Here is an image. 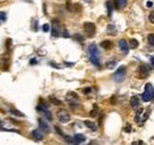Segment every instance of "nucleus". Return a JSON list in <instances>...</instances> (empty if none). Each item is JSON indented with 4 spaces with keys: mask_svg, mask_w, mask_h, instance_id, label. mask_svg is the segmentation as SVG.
Wrapping results in <instances>:
<instances>
[{
    "mask_svg": "<svg viewBox=\"0 0 154 145\" xmlns=\"http://www.w3.org/2000/svg\"><path fill=\"white\" fill-rule=\"evenodd\" d=\"M88 54H89V58L92 64H95L96 67L100 65V50L95 44L89 45L88 48Z\"/></svg>",
    "mask_w": 154,
    "mask_h": 145,
    "instance_id": "f257e3e1",
    "label": "nucleus"
},
{
    "mask_svg": "<svg viewBox=\"0 0 154 145\" xmlns=\"http://www.w3.org/2000/svg\"><path fill=\"white\" fill-rule=\"evenodd\" d=\"M153 96H154L153 86H152L151 83H147L145 86V92L142 93V100L145 101V102H148V101H151L152 99H153Z\"/></svg>",
    "mask_w": 154,
    "mask_h": 145,
    "instance_id": "f03ea898",
    "label": "nucleus"
},
{
    "mask_svg": "<svg viewBox=\"0 0 154 145\" xmlns=\"http://www.w3.org/2000/svg\"><path fill=\"white\" fill-rule=\"evenodd\" d=\"M62 30H63V28H62V24L59 20H52V28H51V34H52V37H55V38H58L59 36L62 35Z\"/></svg>",
    "mask_w": 154,
    "mask_h": 145,
    "instance_id": "7ed1b4c3",
    "label": "nucleus"
},
{
    "mask_svg": "<svg viewBox=\"0 0 154 145\" xmlns=\"http://www.w3.org/2000/svg\"><path fill=\"white\" fill-rule=\"evenodd\" d=\"M67 101L69 102V105L71 107L75 108V107L78 106V103H79V96L76 93L70 92V93H68V95H67Z\"/></svg>",
    "mask_w": 154,
    "mask_h": 145,
    "instance_id": "20e7f679",
    "label": "nucleus"
},
{
    "mask_svg": "<svg viewBox=\"0 0 154 145\" xmlns=\"http://www.w3.org/2000/svg\"><path fill=\"white\" fill-rule=\"evenodd\" d=\"M83 29H84V32L87 35V37H92L96 32V25L94 23H89V22L84 23Z\"/></svg>",
    "mask_w": 154,
    "mask_h": 145,
    "instance_id": "39448f33",
    "label": "nucleus"
},
{
    "mask_svg": "<svg viewBox=\"0 0 154 145\" xmlns=\"http://www.w3.org/2000/svg\"><path fill=\"white\" fill-rule=\"evenodd\" d=\"M57 118H58L59 123H62V124L69 123V121H70V113L68 111H65V109H62V111H58Z\"/></svg>",
    "mask_w": 154,
    "mask_h": 145,
    "instance_id": "423d86ee",
    "label": "nucleus"
},
{
    "mask_svg": "<svg viewBox=\"0 0 154 145\" xmlns=\"http://www.w3.org/2000/svg\"><path fill=\"white\" fill-rule=\"evenodd\" d=\"M124 77H126V67L122 65V67H120V69H119L118 71L114 74L113 78H114L116 82H121V81L124 80Z\"/></svg>",
    "mask_w": 154,
    "mask_h": 145,
    "instance_id": "0eeeda50",
    "label": "nucleus"
},
{
    "mask_svg": "<svg viewBox=\"0 0 154 145\" xmlns=\"http://www.w3.org/2000/svg\"><path fill=\"white\" fill-rule=\"evenodd\" d=\"M147 76H148V68H147V65H145V64L139 65V68H137L136 77L137 78H146Z\"/></svg>",
    "mask_w": 154,
    "mask_h": 145,
    "instance_id": "6e6552de",
    "label": "nucleus"
},
{
    "mask_svg": "<svg viewBox=\"0 0 154 145\" xmlns=\"http://www.w3.org/2000/svg\"><path fill=\"white\" fill-rule=\"evenodd\" d=\"M37 111L40 112L42 114H44V117L46 118L48 120H52V114H51V112L48 109V107L43 106V105H38V107H37Z\"/></svg>",
    "mask_w": 154,
    "mask_h": 145,
    "instance_id": "1a4fd4ad",
    "label": "nucleus"
},
{
    "mask_svg": "<svg viewBox=\"0 0 154 145\" xmlns=\"http://www.w3.org/2000/svg\"><path fill=\"white\" fill-rule=\"evenodd\" d=\"M119 48H120V50L122 51L124 55H127L129 51V44L124 41V39H120L119 41Z\"/></svg>",
    "mask_w": 154,
    "mask_h": 145,
    "instance_id": "9d476101",
    "label": "nucleus"
},
{
    "mask_svg": "<svg viewBox=\"0 0 154 145\" xmlns=\"http://www.w3.org/2000/svg\"><path fill=\"white\" fill-rule=\"evenodd\" d=\"M130 106H132L133 108H135V109L140 107V99H139V96L134 95V96L130 98Z\"/></svg>",
    "mask_w": 154,
    "mask_h": 145,
    "instance_id": "9b49d317",
    "label": "nucleus"
},
{
    "mask_svg": "<svg viewBox=\"0 0 154 145\" xmlns=\"http://www.w3.org/2000/svg\"><path fill=\"white\" fill-rule=\"evenodd\" d=\"M127 3H128V0H114L115 7H116L118 10L124 9V7L127 6Z\"/></svg>",
    "mask_w": 154,
    "mask_h": 145,
    "instance_id": "f8f14e48",
    "label": "nucleus"
},
{
    "mask_svg": "<svg viewBox=\"0 0 154 145\" xmlns=\"http://www.w3.org/2000/svg\"><path fill=\"white\" fill-rule=\"evenodd\" d=\"M85 140V137L83 134H75L74 136V144H82Z\"/></svg>",
    "mask_w": 154,
    "mask_h": 145,
    "instance_id": "ddd939ff",
    "label": "nucleus"
},
{
    "mask_svg": "<svg viewBox=\"0 0 154 145\" xmlns=\"http://www.w3.org/2000/svg\"><path fill=\"white\" fill-rule=\"evenodd\" d=\"M38 123H39V127L42 128L44 132H46V133H48V132H50V127H49V125L45 123L43 119H38Z\"/></svg>",
    "mask_w": 154,
    "mask_h": 145,
    "instance_id": "4468645a",
    "label": "nucleus"
},
{
    "mask_svg": "<svg viewBox=\"0 0 154 145\" xmlns=\"http://www.w3.org/2000/svg\"><path fill=\"white\" fill-rule=\"evenodd\" d=\"M32 137L34 138V140H38V142L43 140V133L40 131H38V130H34V131H32Z\"/></svg>",
    "mask_w": 154,
    "mask_h": 145,
    "instance_id": "2eb2a0df",
    "label": "nucleus"
},
{
    "mask_svg": "<svg viewBox=\"0 0 154 145\" xmlns=\"http://www.w3.org/2000/svg\"><path fill=\"white\" fill-rule=\"evenodd\" d=\"M84 125L87 126L88 128L92 130V131H97V126L95 125V123H92V121H90V120H85V121H84Z\"/></svg>",
    "mask_w": 154,
    "mask_h": 145,
    "instance_id": "dca6fc26",
    "label": "nucleus"
},
{
    "mask_svg": "<svg viewBox=\"0 0 154 145\" xmlns=\"http://www.w3.org/2000/svg\"><path fill=\"white\" fill-rule=\"evenodd\" d=\"M106 6H107V11H108V17H110L113 13V9H114V4H113V1H107Z\"/></svg>",
    "mask_w": 154,
    "mask_h": 145,
    "instance_id": "f3484780",
    "label": "nucleus"
},
{
    "mask_svg": "<svg viewBox=\"0 0 154 145\" xmlns=\"http://www.w3.org/2000/svg\"><path fill=\"white\" fill-rule=\"evenodd\" d=\"M101 47L103 48V49H106V50H109V49H112L113 43L110 42V41H103V42L101 43Z\"/></svg>",
    "mask_w": 154,
    "mask_h": 145,
    "instance_id": "a211bd4d",
    "label": "nucleus"
},
{
    "mask_svg": "<svg viewBox=\"0 0 154 145\" xmlns=\"http://www.w3.org/2000/svg\"><path fill=\"white\" fill-rule=\"evenodd\" d=\"M97 113H100V109H98V106L95 103V105H94V107H92V109L90 111L89 114H90V117L94 118V117H96V115H97Z\"/></svg>",
    "mask_w": 154,
    "mask_h": 145,
    "instance_id": "6ab92c4d",
    "label": "nucleus"
},
{
    "mask_svg": "<svg viewBox=\"0 0 154 145\" xmlns=\"http://www.w3.org/2000/svg\"><path fill=\"white\" fill-rule=\"evenodd\" d=\"M129 48L130 49H136L137 47H139V42H137L136 39H134V38H132V39H129Z\"/></svg>",
    "mask_w": 154,
    "mask_h": 145,
    "instance_id": "aec40b11",
    "label": "nucleus"
},
{
    "mask_svg": "<svg viewBox=\"0 0 154 145\" xmlns=\"http://www.w3.org/2000/svg\"><path fill=\"white\" fill-rule=\"evenodd\" d=\"M147 42H148V44L151 45V47L154 48V34H149L148 36H147Z\"/></svg>",
    "mask_w": 154,
    "mask_h": 145,
    "instance_id": "412c9836",
    "label": "nucleus"
},
{
    "mask_svg": "<svg viewBox=\"0 0 154 145\" xmlns=\"http://www.w3.org/2000/svg\"><path fill=\"white\" fill-rule=\"evenodd\" d=\"M107 31H108V34H112V35H116V30H115V26L109 24V25L107 26Z\"/></svg>",
    "mask_w": 154,
    "mask_h": 145,
    "instance_id": "4be33fe9",
    "label": "nucleus"
},
{
    "mask_svg": "<svg viewBox=\"0 0 154 145\" xmlns=\"http://www.w3.org/2000/svg\"><path fill=\"white\" fill-rule=\"evenodd\" d=\"M49 100H50L52 103H55V105H57V106H59V105H62V101H61V100H58V99H56V98H55V96H52V95H51L50 98H49Z\"/></svg>",
    "mask_w": 154,
    "mask_h": 145,
    "instance_id": "5701e85b",
    "label": "nucleus"
},
{
    "mask_svg": "<svg viewBox=\"0 0 154 145\" xmlns=\"http://www.w3.org/2000/svg\"><path fill=\"white\" fill-rule=\"evenodd\" d=\"M106 65H107V68H108V69H114V68H115V65H116V61L108 62V63H107Z\"/></svg>",
    "mask_w": 154,
    "mask_h": 145,
    "instance_id": "b1692460",
    "label": "nucleus"
},
{
    "mask_svg": "<svg viewBox=\"0 0 154 145\" xmlns=\"http://www.w3.org/2000/svg\"><path fill=\"white\" fill-rule=\"evenodd\" d=\"M65 142H67L68 144H74V137L65 136Z\"/></svg>",
    "mask_w": 154,
    "mask_h": 145,
    "instance_id": "393cba45",
    "label": "nucleus"
},
{
    "mask_svg": "<svg viewBox=\"0 0 154 145\" xmlns=\"http://www.w3.org/2000/svg\"><path fill=\"white\" fill-rule=\"evenodd\" d=\"M11 113H12V114H14V115H18V117H24V114H23L21 112L17 111V109H12Z\"/></svg>",
    "mask_w": 154,
    "mask_h": 145,
    "instance_id": "a878e982",
    "label": "nucleus"
},
{
    "mask_svg": "<svg viewBox=\"0 0 154 145\" xmlns=\"http://www.w3.org/2000/svg\"><path fill=\"white\" fill-rule=\"evenodd\" d=\"M11 47H12V39H7L6 41V49L11 50Z\"/></svg>",
    "mask_w": 154,
    "mask_h": 145,
    "instance_id": "bb28decb",
    "label": "nucleus"
},
{
    "mask_svg": "<svg viewBox=\"0 0 154 145\" xmlns=\"http://www.w3.org/2000/svg\"><path fill=\"white\" fill-rule=\"evenodd\" d=\"M49 30H50V25H49V24H44V25H43V31H44V32H48Z\"/></svg>",
    "mask_w": 154,
    "mask_h": 145,
    "instance_id": "cd10ccee",
    "label": "nucleus"
},
{
    "mask_svg": "<svg viewBox=\"0 0 154 145\" xmlns=\"http://www.w3.org/2000/svg\"><path fill=\"white\" fill-rule=\"evenodd\" d=\"M149 22L154 24V11H152L151 13H149Z\"/></svg>",
    "mask_w": 154,
    "mask_h": 145,
    "instance_id": "c85d7f7f",
    "label": "nucleus"
},
{
    "mask_svg": "<svg viewBox=\"0 0 154 145\" xmlns=\"http://www.w3.org/2000/svg\"><path fill=\"white\" fill-rule=\"evenodd\" d=\"M130 130H132V126L129 125V124H127L126 127H124V131H126V132H130Z\"/></svg>",
    "mask_w": 154,
    "mask_h": 145,
    "instance_id": "c756f323",
    "label": "nucleus"
},
{
    "mask_svg": "<svg viewBox=\"0 0 154 145\" xmlns=\"http://www.w3.org/2000/svg\"><path fill=\"white\" fill-rule=\"evenodd\" d=\"M0 17H1V22H5V20H6V14H5V12H1Z\"/></svg>",
    "mask_w": 154,
    "mask_h": 145,
    "instance_id": "7c9ffc66",
    "label": "nucleus"
},
{
    "mask_svg": "<svg viewBox=\"0 0 154 145\" xmlns=\"http://www.w3.org/2000/svg\"><path fill=\"white\" fill-rule=\"evenodd\" d=\"M79 37H81L79 35H76V36L74 37V38H75V39H77V41H79V42H83V38H79Z\"/></svg>",
    "mask_w": 154,
    "mask_h": 145,
    "instance_id": "2f4dec72",
    "label": "nucleus"
},
{
    "mask_svg": "<svg viewBox=\"0 0 154 145\" xmlns=\"http://www.w3.org/2000/svg\"><path fill=\"white\" fill-rule=\"evenodd\" d=\"M149 58H151V65H152V68H154V57L153 56H151V57H149Z\"/></svg>",
    "mask_w": 154,
    "mask_h": 145,
    "instance_id": "473e14b6",
    "label": "nucleus"
},
{
    "mask_svg": "<svg viewBox=\"0 0 154 145\" xmlns=\"http://www.w3.org/2000/svg\"><path fill=\"white\" fill-rule=\"evenodd\" d=\"M55 128H56V131H57V132H58V133H59V134H61V136H63V132H62V131H61V130H59V128H58V127H57V126H56V127H55Z\"/></svg>",
    "mask_w": 154,
    "mask_h": 145,
    "instance_id": "72a5a7b5",
    "label": "nucleus"
},
{
    "mask_svg": "<svg viewBox=\"0 0 154 145\" xmlns=\"http://www.w3.org/2000/svg\"><path fill=\"white\" fill-rule=\"evenodd\" d=\"M36 63H37L36 58H32V60H31V61H30V64H36Z\"/></svg>",
    "mask_w": 154,
    "mask_h": 145,
    "instance_id": "f704fd0d",
    "label": "nucleus"
},
{
    "mask_svg": "<svg viewBox=\"0 0 154 145\" xmlns=\"http://www.w3.org/2000/svg\"><path fill=\"white\" fill-rule=\"evenodd\" d=\"M51 65H52V67H55V68H58V69L61 68V67L58 65V64H56V63H51Z\"/></svg>",
    "mask_w": 154,
    "mask_h": 145,
    "instance_id": "c9c22d12",
    "label": "nucleus"
},
{
    "mask_svg": "<svg viewBox=\"0 0 154 145\" xmlns=\"http://www.w3.org/2000/svg\"><path fill=\"white\" fill-rule=\"evenodd\" d=\"M64 37H65V38H69V35H68V31L67 30H64Z\"/></svg>",
    "mask_w": 154,
    "mask_h": 145,
    "instance_id": "e433bc0d",
    "label": "nucleus"
},
{
    "mask_svg": "<svg viewBox=\"0 0 154 145\" xmlns=\"http://www.w3.org/2000/svg\"><path fill=\"white\" fill-rule=\"evenodd\" d=\"M137 144H143V142H133V145H137Z\"/></svg>",
    "mask_w": 154,
    "mask_h": 145,
    "instance_id": "4c0bfd02",
    "label": "nucleus"
},
{
    "mask_svg": "<svg viewBox=\"0 0 154 145\" xmlns=\"http://www.w3.org/2000/svg\"><path fill=\"white\" fill-rule=\"evenodd\" d=\"M147 6H149V7H152V6H153V3H151V1H148V3H147Z\"/></svg>",
    "mask_w": 154,
    "mask_h": 145,
    "instance_id": "58836bf2",
    "label": "nucleus"
},
{
    "mask_svg": "<svg viewBox=\"0 0 154 145\" xmlns=\"http://www.w3.org/2000/svg\"><path fill=\"white\" fill-rule=\"evenodd\" d=\"M153 98H154V96H153Z\"/></svg>",
    "mask_w": 154,
    "mask_h": 145,
    "instance_id": "ea45409f",
    "label": "nucleus"
}]
</instances>
